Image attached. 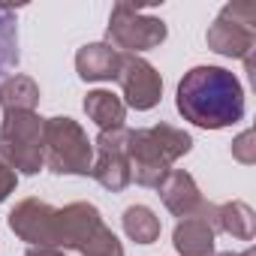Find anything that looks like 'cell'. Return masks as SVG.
<instances>
[{
    "label": "cell",
    "mask_w": 256,
    "mask_h": 256,
    "mask_svg": "<svg viewBox=\"0 0 256 256\" xmlns=\"http://www.w3.org/2000/svg\"><path fill=\"white\" fill-rule=\"evenodd\" d=\"M232 157H235L238 163H244V166H253V163H256V145H253V133H250V130H244V133L232 142Z\"/></svg>",
    "instance_id": "obj_18"
},
{
    "label": "cell",
    "mask_w": 256,
    "mask_h": 256,
    "mask_svg": "<svg viewBox=\"0 0 256 256\" xmlns=\"http://www.w3.org/2000/svg\"><path fill=\"white\" fill-rule=\"evenodd\" d=\"M124 232L136 244H154L160 238V220L145 205H130L124 211Z\"/></svg>",
    "instance_id": "obj_16"
},
{
    "label": "cell",
    "mask_w": 256,
    "mask_h": 256,
    "mask_svg": "<svg viewBox=\"0 0 256 256\" xmlns=\"http://www.w3.org/2000/svg\"><path fill=\"white\" fill-rule=\"evenodd\" d=\"M120 52H114L108 42H90L82 46L76 54V72L84 82H112L118 78Z\"/></svg>",
    "instance_id": "obj_12"
},
{
    "label": "cell",
    "mask_w": 256,
    "mask_h": 256,
    "mask_svg": "<svg viewBox=\"0 0 256 256\" xmlns=\"http://www.w3.org/2000/svg\"><path fill=\"white\" fill-rule=\"evenodd\" d=\"M193 148V139L172 124H157L145 130H126V157L130 175L142 187H160L172 172L169 166Z\"/></svg>",
    "instance_id": "obj_3"
},
{
    "label": "cell",
    "mask_w": 256,
    "mask_h": 256,
    "mask_svg": "<svg viewBox=\"0 0 256 256\" xmlns=\"http://www.w3.org/2000/svg\"><path fill=\"white\" fill-rule=\"evenodd\" d=\"M214 235H217V205L202 202L196 214L184 217L175 226V250L178 256H214Z\"/></svg>",
    "instance_id": "obj_10"
},
{
    "label": "cell",
    "mask_w": 256,
    "mask_h": 256,
    "mask_svg": "<svg viewBox=\"0 0 256 256\" xmlns=\"http://www.w3.org/2000/svg\"><path fill=\"white\" fill-rule=\"evenodd\" d=\"M217 229L220 232H229L232 238H241V241H250L256 235V214L247 202H226V205H217Z\"/></svg>",
    "instance_id": "obj_14"
},
{
    "label": "cell",
    "mask_w": 256,
    "mask_h": 256,
    "mask_svg": "<svg viewBox=\"0 0 256 256\" xmlns=\"http://www.w3.org/2000/svg\"><path fill=\"white\" fill-rule=\"evenodd\" d=\"M18 64V12L0 6V76Z\"/></svg>",
    "instance_id": "obj_17"
},
{
    "label": "cell",
    "mask_w": 256,
    "mask_h": 256,
    "mask_svg": "<svg viewBox=\"0 0 256 256\" xmlns=\"http://www.w3.org/2000/svg\"><path fill=\"white\" fill-rule=\"evenodd\" d=\"M214 256H256V250L247 247V250H241V253H214Z\"/></svg>",
    "instance_id": "obj_21"
},
{
    "label": "cell",
    "mask_w": 256,
    "mask_h": 256,
    "mask_svg": "<svg viewBox=\"0 0 256 256\" xmlns=\"http://www.w3.org/2000/svg\"><path fill=\"white\" fill-rule=\"evenodd\" d=\"M24 256H64L60 250H52V247H34L30 253H24Z\"/></svg>",
    "instance_id": "obj_20"
},
{
    "label": "cell",
    "mask_w": 256,
    "mask_h": 256,
    "mask_svg": "<svg viewBox=\"0 0 256 256\" xmlns=\"http://www.w3.org/2000/svg\"><path fill=\"white\" fill-rule=\"evenodd\" d=\"M12 190H16V172H12L4 160H0V202H4Z\"/></svg>",
    "instance_id": "obj_19"
},
{
    "label": "cell",
    "mask_w": 256,
    "mask_h": 256,
    "mask_svg": "<svg viewBox=\"0 0 256 256\" xmlns=\"http://www.w3.org/2000/svg\"><path fill=\"white\" fill-rule=\"evenodd\" d=\"M118 84L126 96V106L136 112H148L160 102L163 94V78L160 72L142 60L139 54H120V66H118Z\"/></svg>",
    "instance_id": "obj_9"
},
{
    "label": "cell",
    "mask_w": 256,
    "mask_h": 256,
    "mask_svg": "<svg viewBox=\"0 0 256 256\" xmlns=\"http://www.w3.org/2000/svg\"><path fill=\"white\" fill-rule=\"evenodd\" d=\"M10 229L34 247H70L82 256H124L118 235L102 223L90 202L52 208L40 199H24L10 211Z\"/></svg>",
    "instance_id": "obj_1"
},
{
    "label": "cell",
    "mask_w": 256,
    "mask_h": 256,
    "mask_svg": "<svg viewBox=\"0 0 256 256\" xmlns=\"http://www.w3.org/2000/svg\"><path fill=\"white\" fill-rule=\"evenodd\" d=\"M178 112L196 126L223 130L244 118V88L223 66H193L178 82Z\"/></svg>",
    "instance_id": "obj_2"
},
{
    "label": "cell",
    "mask_w": 256,
    "mask_h": 256,
    "mask_svg": "<svg viewBox=\"0 0 256 256\" xmlns=\"http://www.w3.org/2000/svg\"><path fill=\"white\" fill-rule=\"evenodd\" d=\"M94 145L72 118H48L42 124V166L54 175H88Z\"/></svg>",
    "instance_id": "obj_4"
},
{
    "label": "cell",
    "mask_w": 256,
    "mask_h": 256,
    "mask_svg": "<svg viewBox=\"0 0 256 256\" xmlns=\"http://www.w3.org/2000/svg\"><path fill=\"white\" fill-rule=\"evenodd\" d=\"M166 22L154 18L142 10H136L133 4H114L112 16H108V30L106 40L114 52L120 54H133V52H148L157 48L166 40Z\"/></svg>",
    "instance_id": "obj_7"
},
{
    "label": "cell",
    "mask_w": 256,
    "mask_h": 256,
    "mask_svg": "<svg viewBox=\"0 0 256 256\" xmlns=\"http://www.w3.org/2000/svg\"><path fill=\"white\" fill-rule=\"evenodd\" d=\"M40 102V88L28 76H10L0 84V106L4 112H34Z\"/></svg>",
    "instance_id": "obj_15"
},
{
    "label": "cell",
    "mask_w": 256,
    "mask_h": 256,
    "mask_svg": "<svg viewBox=\"0 0 256 256\" xmlns=\"http://www.w3.org/2000/svg\"><path fill=\"white\" fill-rule=\"evenodd\" d=\"M90 175L112 193H120L133 181L130 157H126V130H100L96 136V157L90 163Z\"/></svg>",
    "instance_id": "obj_8"
},
{
    "label": "cell",
    "mask_w": 256,
    "mask_h": 256,
    "mask_svg": "<svg viewBox=\"0 0 256 256\" xmlns=\"http://www.w3.org/2000/svg\"><path fill=\"white\" fill-rule=\"evenodd\" d=\"M84 112L100 130H120L126 118V106L112 90H90L84 96Z\"/></svg>",
    "instance_id": "obj_13"
},
{
    "label": "cell",
    "mask_w": 256,
    "mask_h": 256,
    "mask_svg": "<svg viewBox=\"0 0 256 256\" xmlns=\"http://www.w3.org/2000/svg\"><path fill=\"white\" fill-rule=\"evenodd\" d=\"M42 124L36 112H6L0 124V157L12 172L36 175L42 169Z\"/></svg>",
    "instance_id": "obj_5"
},
{
    "label": "cell",
    "mask_w": 256,
    "mask_h": 256,
    "mask_svg": "<svg viewBox=\"0 0 256 256\" xmlns=\"http://www.w3.org/2000/svg\"><path fill=\"white\" fill-rule=\"evenodd\" d=\"M157 190H160L166 208H169L175 217H181V220L190 217V214H196L199 205L205 202L202 193H199V187H196V181H193V175H190V172H181V169H172V172L163 178V184H160Z\"/></svg>",
    "instance_id": "obj_11"
},
{
    "label": "cell",
    "mask_w": 256,
    "mask_h": 256,
    "mask_svg": "<svg viewBox=\"0 0 256 256\" xmlns=\"http://www.w3.org/2000/svg\"><path fill=\"white\" fill-rule=\"evenodd\" d=\"M205 42L211 52L223 58L244 60L247 70H253V52H256V4H226L214 24L205 34Z\"/></svg>",
    "instance_id": "obj_6"
}]
</instances>
